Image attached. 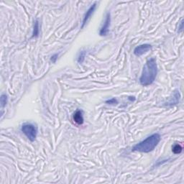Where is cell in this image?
Segmentation results:
<instances>
[{
  "label": "cell",
  "mask_w": 184,
  "mask_h": 184,
  "mask_svg": "<svg viewBox=\"0 0 184 184\" xmlns=\"http://www.w3.org/2000/svg\"><path fill=\"white\" fill-rule=\"evenodd\" d=\"M158 74V66L155 58H151L147 61L142 68L140 83L142 86H148L153 84Z\"/></svg>",
  "instance_id": "obj_1"
},
{
  "label": "cell",
  "mask_w": 184,
  "mask_h": 184,
  "mask_svg": "<svg viewBox=\"0 0 184 184\" xmlns=\"http://www.w3.org/2000/svg\"><path fill=\"white\" fill-rule=\"evenodd\" d=\"M161 137L158 133H155L144 140L143 141L139 142L132 148V151L140 152V153H148L153 151L159 143Z\"/></svg>",
  "instance_id": "obj_2"
},
{
  "label": "cell",
  "mask_w": 184,
  "mask_h": 184,
  "mask_svg": "<svg viewBox=\"0 0 184 184\" xmlns=\"http://www.w3.org/2000/svg\"><path fill=\"white\" fill-rule=\"evenodd\" d=\"M21 131L31 142H34L38 135V127L31 123L24 124L21 127Z\"/></svg>",
  "instance_id": "obj_3"
},
{
  "label": "cell",
  "mask_w": 184,
  "mask_h": 184,
  "mask_svg": "<svg viewBox=\"0 0 184 184\" xmlns=\"http://www.w3.org/2000/svg\"><path fill=\"white\" fill-rule=\"evenodd\" d=\"M110 22H111V15H110L109 12H108L107 13V15H106V19H105L104 23L102 28L100 29L99 34L101 36L107 35L108 33H109Z\"/></svg>",
  "instance_id": "obj_4"
},
{
  "label": "cell",
  "mask_w": 184,
  "mask_h": 184,
  "mask_svg": "<svg viewBox=\"0 0 184 184\" xmlns=\"http://www.w3.org/2000/svg\"><path fill=\"white\" fill-rule=\"evenodd\" d=\"M152 45L150 44H142L139 46H137L134 50V54L136 56H141L142 55L146 53L147 52L151 50Z\"/></svg>",
  "instance_id": "obj_5"
},
{
  "label": "cell",
  "mask_w": 184,
  "mask_h": 184,
  "mask_svg": "<svg viewBox=\"0 0 184 184\" xmlns=\"http://www.w3.org/2000/svg\"><path fill=\"white\" fill-rule=\"evenodd\" d=\"M96 8V2L92 4V5L89 7V9L85 14L84 19H83V22H82V25H81V28H84V27L86 25V23L88 22L89 20L90 19V17H91V15H93V13L94 12Z\"/></svg>",
  "instance_id": "obj_6"
},
{
  "label": "cell",
  "mask_w": 184,
  "mask_h": 184,
  "mask_svg": "<svg viewBox=\"0 0 184 184\" xmlns=\"http://www.w3.org/2000/svg\"><path fill=\"white\" fill-rule=\"evenodd\" d=\"M73 121L75 123H76L77 125H81L84 124V114H83L82 110H77L76 112L73 114Z\"/></svg>",
  "instance_id": "obj_7"
},
{
  "label": "cell",
  "mask_w": 184,
  "mask_h": 184,
  "mask_svg": "<svg viewBox=\"0 0 184 184\" xmlns=\"http://www.w3.org/2000/svg\"><path fill=\"white\" fill-rule=\"evenodd\" d=\"M179 99H180V94H179V91H176L173 93V95H172V97L170 98L168 102L166 103L167 106H172L174 104H176L179 102Z\"/></svg>",
  "instance_id": "obj_8"
},
{
  "label": "cell",
  "mask_w": 184,
  "mask_h": 184,
  "mask_svg": "<svg viewBox=\"0 0 184 184\" xmlns=\"http://www.w3.org/2000/svg\"><path fill=\"white\" fill-rule=\"evenodd\" d=\"M39 33H40V27H39V22L38 20H36L34 22V27H33V38H37L38 37Z\"/></svg>",
  "instance_id": "obj_9"
},
{
  "label": "cell",
  "mask_w": 184,
  "mask_h": 184,
  "mask_svg": "<svg viewBox=\"0 0 184 184\" xmlns=\"http://www.w3.org/2000/svg\"><path fill=\"white\" fill-rule=\"evenodd\" d=\"M182 146L179 144H175L172 147V151L174 154H180L181 152H182Z\"/></svg>",
  "instance_id": "obj_10"
},
{
  "label": "cell",
  "mask_w": 184,
  "mask_h": 184,
  "mask_svg": "<svg viewBox=\"0 0 184 184\" xmlns=\"http://www.w3.org/2000/svg\"><path fill=\"white\" fill-rule=\"evenodd\" d=\"M86 52L85 50H82L81 52H80V53L79 55V56L77 58V61L79 63H82L85 60V57H86Z\"/></svg>",
  "instance_id": "obj_11"
},
{
  "label": "cell",
  "mask_w": 184,
  "mask_h": 184,
  "mask_svg": "<svg viewBox=\"0 0 184 184\" xmlns=\"http://www.w3.org/2000/svg\"><path fill=\"white\" fill-rule=\"evenodd\" d=\"M0 103H1L2 108H3L7 103V96L6 94H2L1 98H0Z\"/></svg>",
  "instance_id": "obj_12"
},
{
  "label": "cell",
  "mask_w": 184,
  "mask_h": 184,
  "mask_svg": "<svg viewBox=\"0 0 184 184\" xmlns=\"http://www.w3.org/2000/svg\"><path fill=\"white\" fill-rule=\"evenodd\" d=\"M106 104H118V101H117V99L112 98L111 99L106 101Z\"/></svg>",
  "instance_id": "obj_13"
},
{
  "label": "cell",
  "mask_w": 184,
  "mask_h": 184,
  "mask_svg": "<svg viewBox=\"0 0 184 184\" xmlns=\"http://www.w3.org/2000/svg\"><path fill=\"white\" fill-rule=\"evenodd\" d=\"M58 53H56L54 54L53 56H51V58H50V61H51L53 63H56L57 59H58Z\"/></svg>",
  "instance_id": "obj_14"
},
{
  "label": "cell",
  "mask_w": 184,
  "mask_h": 184,
  "mask_svg": "<svg viewBox=\"0 0 184 184\" xmlns=\"http://www.w3.org/2000/svg\"><path fill=\"white\" fill-rule=\"evenodd\" d=\"M183 20H181V22H180V25L178 26V32H181L183 30Z\"/></svg>",
  "instance_id": "obj_15"
}]
</instances>
